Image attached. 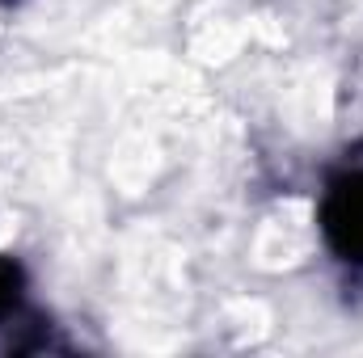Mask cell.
I'll list each match as a JSON object with an SVG mask.
<instances>
[{
  "mask_svg": "<svg viewBox=\"0 0 363 358\" xmlns=\"http://www.w3.org/2000/svg\"><path fill=\"white\" fill-rule=\"evenodd\" d=\"M330 236L338 241L342 253L363 258V178L342 185L330 207Z\"/></svg>",
  "mask_w": 363,
  "mask_h": 358,
  "instance_id": "1",
  "label": "cell"
}]
</instances>
